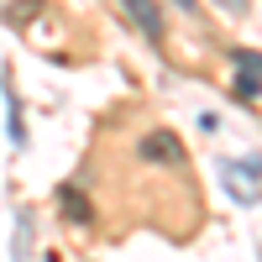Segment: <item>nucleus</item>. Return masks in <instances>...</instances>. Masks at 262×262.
Instances as JSON below:
<instances>
[{
  "label": "nucleus",
  "mask_w": 262,
  "mask_h": 262,
  "mask_svg": "<svg viewBox=\"0 0 262 262\" xmlns=\"http://www.w3.org/2000/svg\"><path fill=\"white\" fill-rule=\"evenodd\" d=\"M221 179L231 189V200H242V205H257L262 200V163L247 158V163H221Z\"/></svg>",
  "instance_id": "1"
},
{
  "label": "nucleus",
  "mask_w": 262,
  "mask_h": 262,
  "mask_svg": "<svg viewBox=\"0 0 262 262\" xmlns=\"http://www.w3.org/2000/svg\"><path fill=\"white\" fill-rule=\"evenodd\" d=\"M142 158L147 163H184V147L173 131H152V137H142Z\"/></svg>",
  "instance_id": "2"
},
{
  "label": "nucleus",
  "mask_w": 262,
  "mask_h": 262,
  "mask_svg": "<svg viewBox=\"0 0 262 262\" xmlns=\"http://www.w3.org/2000/svg\"><path fill=\"white\" fill-rule=\"evenodd\" d=\"M121 6H126V11H131V21L142 27V37H152V42L163 37V16H158V0H121Z\"/></svg>",
  "instance_id": "3"
},
{
  "label": "nucleus",
  "mask_w": 262,
  "mask_h": 262,
  "mask_svg": "<svg viewBox=\"0 0 262 262\" xmlns=\"http://www.w3.org/2000/svg\"><path fill=\"white\" fill-rule=\"evenodd\" d=\"M257 90H262V79H257L252 69H242V74H236V95H247V100H252Z\"/></svg>",
  "instance_id": "4"
},
{
  "label": "nucleus",
  "mask_w": 262,
  "mask_h": 262,
  "mask_svg": "<svg viewBox=\"0 0 262 262\" xmlns=\"http://www.w3.org/2000/svg\"><path fill=\"white\" fill-rule=\"evenodd\" d=\"M236 69H252V74L262 79V53H252V48H242V53H236Z\"/></svg>",
  "instance_id": "5"
},
{
  "label": "nucleus",
  "mask_w": 262,
  "mask_h": 262,
  "mask_svg": "<svg viewBox=\"0 0 262 262\" xmlns=\"http://www.w3.org/2000/svg\"><path fill=\"white\" fill-rule=\"evenodd\" d=\"M215 6H221V11H231V16H247V6H252V0H215Z\"/></svg>",
  "instance_id": "6"
},
{
  "label": "nucleus",
  "mask_w": 262,
  "mask_h": 262,
  "mask_svg": "<svg viewBox=\"0 0 262 262\" xmlns=\"http://www.w3.org/2000/svg\"><path fill=\"white\" fill-rule=\"evenodd\" d=\"M173 6H179V11H194V0H173Z\"/></svg>",
  "instance_id": "7"
}]
</instances>
